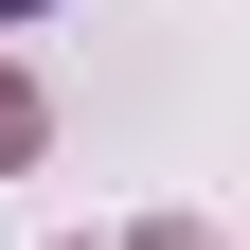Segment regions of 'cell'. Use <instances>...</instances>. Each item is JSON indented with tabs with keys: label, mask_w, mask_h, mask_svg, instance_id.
Wrapping results in <instances>:
<instances>
[{
	"label": "cell",
	"mask_w": 250,
	"mask_h": 250,
	"mask_svg": "<svg viewBox=\"0 0 250 250\" xmlns=\"http://www.w3.org/2000/svg\"><path fill=\"white\" fill-rule=\"evenodd\" d=\"M18 143H36V107H18V89H0V161H18Z\"/></svg>",
	"instance_id": "cell-1"
},
{
	"label": "cell",
	"mask_w": 250,
	"mask_h": 250,
	"mask_svg": "<svg viewBox=\"0 0 250 250\" xmlns=\"http://www.w3.org/2000/svg\"><path fill=\"white\" fill-rule=\"evenodd\" d=\"M0 18H36V0H0Z\"/></svg>",
	"instance_id": "cell-3"
},
{
	"label": "cell",
	"mask_w": 250,
	"mask_h": 250,
	"mask_svg": "<svg viewBox=\"0 0 250 250\" xmlns=\"http://www.w3.org/2000/svg\"><path fill=\"white\" fill-rule=\"evenodd\" d=\"M143 250H214V232H143Z\"/></svg>",
	"instance_id": "cell-2"
}]
</instances>
